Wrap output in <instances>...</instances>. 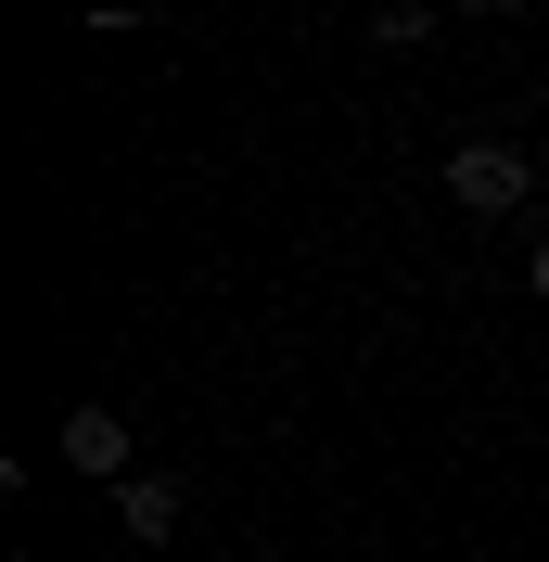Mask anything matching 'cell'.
I'll return each mask as SVG.
<instances>
[{
    "label": "cell",
    "instance_id": "obj_1",
    "mask_svg": "<svg viewBox=\"0 0 549 562\" xmlns=\"http://www.w3.org/2000/svg\"><path fill=\"white\" fill-rule=\"evenodd\" d=\"M447 192H460L473 217H512L524 192H537V167H524L512 140H460V154H447Z\"/></svg>",
    "mask_w": 549,
    "mask_h": 562
},
{
    "label": "cell",
    "instance_id": "obj_4",
    "mask_svg": "<svg viewBox=\"0 0 549 562\" xmlns=\"http://www.w3.org/2000/svg\"><path fill=\"white\" fill-rule=\"evenodd\" d=\"M524 281H537V307H549V231H537V256H524Z\"/></svg>",
    "mask_w": 549,
    "mask_h": 562
},
{
    "label": "cell",
    "instance_id": "obj_2",
    "mask_svg": "<svg viewBox=\"0 0 549 562\" xmlns=\"http://www.w3.org/2000/svg\"><path fill=\"white\" fill-rule=\"evenodd\" d=\"M65 473H115L128 486V422L115 409H65Z\"/></svg>",
    "mask_w": 549,
    "mask_h": 562
},
{
    "label": "cell",
    "instance_id": "obj_3",
    "mask_svg": "<svg viewBox=\"0 0 549 562\" xmlns=\"http://www.w3.org/2000/svg\"><path fill=\"white\" fill-rule=\"evenodd\" d=\"M115 525H128L141 550H167V537H179V486H167V473H128V486H115Z\"/></svg>",
    "mask_w": 549,
    "mask_h": 562
}]
</instances>
